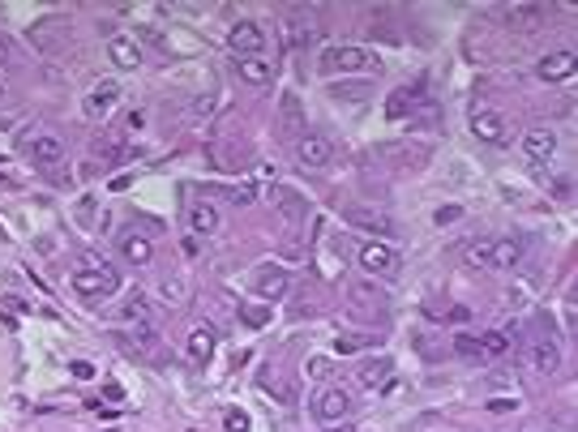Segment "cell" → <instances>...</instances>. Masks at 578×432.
Wrapping results in <instances>:
<instances>
[{
    "instance_id": "8fae6325",
    "label": "cell",
    "mask_w": 578,
    "mask_h": 432,
    "mask_svg": "<svg viewBox=\"0 0 578 432\" xmlns=\"http://www.w3.org/2000/svg\"><path fill=\"white\" fill-rule=\"evenodd\" d=\"M527 257V240L522 236H493L489 244V269H518Z\"/></svg>"
},
{
    "instance_id": "5bb4252c",
    "label": "cell",
    "mask_w": 578,
    "mask_h": 432,
    "mask_svg": "<svg viewBox=\"0 0 578 432\" xmlns=\"http://www.w3.org/2000/svg\"><path fill=\"white\" fill-rule=\"evenodd\" d=\"M429 146H415V141H386L377 146V158L382 163H394V167H420V163H429Z\"/></svg>"
},
{
    "instance_id": "8d00e7d4",
    "label": "cell",
    "mask_w": 578,
    "mask_h": 432,
    "mask_svg": "<svg viewBox=\"0 0 578 432\" xmlns=\"http://www.w3.org/2000/svg\"><path fill=\"white\" fill-rule=\"evenodd\" d=\"M253 197H257V184H244V189H236V205H253Z\"/></svg>"
},
{
    "instance_id": "3957f363",
    "label": "cell",
    "mask_w": 578,
    "mask_h": 432,
    "mask_svg": "<svg viewBox=\"0 0 578 432\" xmlns=\"http://www.w3.org/2000/svg\"><path fill=\"white\" fill-rule=\"evenodd\" d=\"M120 99H125V86L116 82V77H103V82H94L90 86V94H86V116L90 120H108L116 107H120Z\"/></svg>"
},
{
    "instance_id": "cb8c5ba5",
    "label": "cell",
    "mask_w": 578,
    "mask_h": 432,
    "mask_svg": "<svg viewBox=\"0 0 578 432\" xmlns=\"http://www.w3.org/2000/svg\"><path fill=\"white\" fill-rule=\"evenodd\" d=\"M215 330H206V326H197L193 334H189V343H184V351H189V364H210V355H215Z\"/></svg>"
},
{
    "instance_id": "4dcf8cb0",
    "label": "cell",
    "mask_w": 578,
    "mask_h": 432,
    "mask_svg": "<svg viewBox=\"0 0 578 432\" xmlns=\"http://www.w3.org/2000/svg\"><path fill=\"white\" fill-rule=\"evenodd\" d=\"M146 312H150L146 296H129V300H125V308H120V321H146Z\"/></svg>"
},
{
    "instance_id": "b9f144b4",
    "label": "cell",
    "mask_w": 578,
    "mask_h": 432,
    "mask_svg": "<svg viewBox=\"0 0 578 432\" xmlns=\"http://www.w3.org/2000/svg\"><path fill=\"white\" fill-rule=\"evenodd\" d=\"M536 432H544V428H536Z\"/></svg>"
},
{
    "instance_id": "5b68a950",
    "label": "cell",
    "mask_w": 578,
    "mask_h": 432,
    "mask_svg": "<svg viewBox=\"0 0 578 432\" xmlns=\"http://www.w3.org/2000/svg\"><path fill=\"white\" fill-rule=\"evenodd\" d=\"M557 146H561V137H557V129H548V125H536V129H527L522 133V158H527L532 167H540V163H548V158L557 154Z\"/></svg>"
},
{
    "instance_id": "ffe728a7",
    "label": "cell",
    "mask_w": 578,
    "mask_h": 432,
    "mask_svg": "<svg viewBox=\"0 0 578 432\" xmlns=\"http://www.w3.org/2000/svg\"><path fill=\"white\" fill-rule=\"evenodd\" d=\"M108 56H112V65H120L125 73L142 69V47H137L129 34H108Z\"/></svg>"
},
{
    "instance_id": "f546056e",
    "label": "cell",
    "mask_w": 578,
    "mask_h": 432,
    "mask_svg": "<svg viewBox=\"0 0 578 432\" xmlns=\"http://www.w3.org/2000/svg\"><path fill=\"white\" fill-rule=\"evenodd\" d=\"M270 304H244L240 308V321H244V326H253V330H261V326H270Z\"/></svg>"
},
{
    "instance_id": "7a4b0ae2",
    "label": "cell",
    "mask_w": 578,
    "mask_h": 432,
    "mask_svg": "<svg viewBox=\"0 0 578 432\" xmlns=\"http://www.w3.org/2000/svg\"><path fill=\"white\" fill-rule=\"evenodd\" d=\"M120 287L116 269L112 265H86V269H73V291L82 300H99V296H112Z\"/></svg>"
},
{
    "instance_id": "4fadbf2b",
    "label": "cell",
    "mask_w": 578,
    "mask_h": 432,
    "mask_svg": "<svg viewBox=\"0 0 578 432\" xmlns=\"http://www.w3.org/2000/svg\"><path fill=\"white\" fill-rule=\"evenodd\" d=\"M279 133L291 137V141H300L308 133V112H304L300 94H283L279 99Z\"/></svg>"
},
{
    "instance_id": "836d02e7",
    "label": "cell",
    "mask_w": 578,
    "mask_h": 432,
    "mask_svg": "<svg viewBox=\"0 0 578 432\" xmlns=\"http://www.w3.org/2000/svg\"><path fill=\"white\" fill-rule=\"evenodd\" d=\"M69 372L77 376V381H90V376H94V364H90V360H73V364H69Z\"/></svg>"
},
{
    "instance_id": "484cf974",
    "label": "cell",
    "mask_w": 578,
    "mask_h": 432,
    "mask_svg": "<svg viewBox=\"0 0 578 432\" xmlns=\"http://www.w3.org/2000/svg\"><path fill=\"white\" fill-rule=\"evenodd\" d=\"M450 351H454V360H463V364H489L476 334H454V338H450Z\"/></svg>"
},
{
    "instance_id": "d4e9b609",
    "label": "cell",
    "mask_w": 578,
    "mask_h": 432,
    "mask_svg": "<svg viewBox=\"0 0 578 432\" xmlns=\"http://www.w3.org/2000/svg\"><path fill=\"white\" fill-rule=\"evenodd\" d=\"M347 296H351L360 308H382V304H386L382 283H369V279H351V283H347Z\"/></svg>"
},
{
    "instance_id": "ba28073f",
    "label": "cell",
    "mask_w": 578,
    "mask_h": 432,
    "mask_svg": "<svg viewBox=\"0 0 578 432\" xmlns=\"http://www.w3.org/2000/svg\"><path fill=\"white\" fill-rule=\"evenodd\" d=\"M471 133H476L484 146H510V125L501 112H493V107H476L471 112Z\"/></svg>"
},
{
    "instance_id": "ac0fdd59",
    "label": "cell",
    "mask_w": 578,
    "mask_h": 432,
    "mask_svg": "<svg viewBox=\"0 0 578 432\" xmlns=\"http://www.w3.org/2000/svg\"><path fill=\"white\" fill-rule=\"evenodd\" d=\"M275 205H279V214H283V223H287V227H300V223H304V214H308L304 193L291 189V184H279V189H275Z\"/></svg>"
},
{
    "instance_id": "7c38bea8",
    "label": "cell",
    "mask_w": 578,
    "mask_h": 432,
    "mask_svg": "<svg viewBox=\"0 0 578 432\" xmlns=\"http://www.w3.org/2000/svg\"><path fill=\"white\" fill-rule=\"evenodd\" d=\"M343 223L360 227V231H373V236H394V219L382 210H369V205H343Z\"/></svg>"
},
{
    "instance_id": "f35d334b",
    "label": "cell",
    "mask_w": 578,
    "mask_h": 432,
    "mask_svg": "<svg viewBox=\"0 0 578 432\" xmlns=\"http://www.w3.org/2000/svg\"><path fill=\"white\" fill-rule=\"evenodd\" d=\"M458 214H463L458 205H446V210H437V223H454V219H458Z\"/></svg>"
},
{
    "instance_id": "74e56055",
    "label": "cell",
    "mask_w": 578,
    "mask_h": 432,
    "mask_svg": "<svg viewBox=\"0 0 578 432\" xmlns=\"http://www.w3.org/2000/svg\"><path fill=\"white\" fill-rule=\"evenodd\" d=\"M518 407V398H493L489 402V411H497V415H505V411H514Z\"/></svg>"
},
{
    "instance_id": "44dd1931",
    "label": "cell",
    "mask_w": 578,
    "mask_h": 432,
    "mask_svg": "<svg viewBox=\"0 0 578 432\" xmlns=\"http://www.w3.org/2000/svg\"><path fill=\"white\" fill-rule=\"evenodd\" d=\"M219 223H223V219H219V205H215V201H193V205H189V231H193V236H215Z\"/></svg>"
},
{
    "instance_id": "6da1fadb",
    "label": "cell",
    "mask_w": 578,
    "mask_h": 432,
    "mask_svg": "<svg viewBox=\"0 0 578 432\" xmlns=\"http://www.w3.org/2000/svg\"><path fill=\"white\" fill-rule=\"evenodd\" d=\"M318 69L326 77H339V73H373L377 69V56L373 51H364L356 43H330L322 56H318Z\"/></svg>"
},
{
    "instance_id": "30bf717a",
    "label": "cell",
    "mask_w": 578,
    "mask_h": 432,
    "mask_svg": "<svg viewBox=\"0 0 578 432\" xmlns=\"http://www.w3.org/2000/svg\"><path fill=\"white\" fill-rule=\"evenodd\" d=\"M296 158H300V167H304V172H322L330 158H334V146H330L322 133H313V129H308V133L296 141Z\"/></svg>"
},
{
    "instance_id": "60d3db41",
    "label": "cell",
    "mask_w": 578,
    "mask_h": 432,
    "mask_svg": "<svg viewBox=\"0 0 578 432\" xmlns=\"http://www.w3.org/2000/svg\"><path fill=\"white\" fill-rule=\"evenodd\" d=\"M0 99H5V86H0Z\"/></svg>"
},
{
    "instance_id": "e0dca14e",
    "label": "cell",
    "mask_w": 578,
    "mask_h": 432,
    "mask_svg": "<svg viewBox=\"0 0 578 432\" xmlns=\"http://www.w3.org/2000/svg\"><path fill=\"white\" fill-rule=\"evenodd\" d=\"M536 77L548 82V86H553V82H570V77H574V51L561 47V51H548V56H540Z\"/></svg>"
},
{
    "instance_id": "e575fe53",
    "label": "cell",
    "mask_w": 578,
    "mask_h": 432,
    "mask_svg": "<svg viewBox=\"0 0 578 432\" xmlns=\"http://www.w3.org/2000/svg\"><path fill=\"white\" fill-rule=\"evenodd\" d=\"M364 343H373V338H356V334H351V338H339V343H334V351H339V355H347V351H360Z\"/></svg>"
},
{
    "instance_id": "ab89813d",
    "label": "cell",
    "mask_w": 578,
    "mask_h": 432,
    "mask_svg": "<svg viewBox=\"0 0 578 432\" xmlns=\"http://www.w3.org/2000/svg\"><path fill=\"white\" fill-rule=\"evenodd\" d=\"M0 61H5V47H0Z\"/></svg>"
},
{
    "instance_id": "9a60e30c",
    "label": "cell",
    "mask_w": 578,
    "mask_h": 432,
    "mask_svg": "<svg viewBox=\"0 0 578 432\" xmlns=\"http://www.w3.org/2000/svg\"><path fill=\"white\" fill-rule=\"evenodd\" d=\"M26 154L34 167H56V163H65V141L56 133H39L26 141Z\"/></svg>"
},
{
    "instance_id": "4316f807",
    "label": "cell",
    "mask_w": 578,
    "mask_h": 432,
    "mask_svg": "<svg viewBox=\"0 0 578 432\" xmlns=\"http://www.w3.org/2000/svg\"><path fill=\"white\" fill-rule=\"evenodd\" d=\"M415 112V90L411 86H398L394 94H390V103H386V116L390 120H403V116H411Z\"/></svg>"
},
{
    "instance_id": "d6a6232c",
    "label": "cell",
    "mask_w": 578,
    "mask_h": 432,
    "mask_svg": "<svg viewBox=\"0 0 578 432\" xmlns=\"http://www.w3.org/2000/svg\"><path fill=\"white\" fill-rule=\"evenodd\" d=\"M304 372H308V376H313V381H322V376H330V364H326V360H322V355H313V360H308V364H304Z\"/></svg>"
},
{
    "instance_id": "d6986e66",
    "label": "cell",
    "mask_w": 578,
    "mask_h": 432,
    "mask_svg": "<svg viewBox=\"0 0 578 432\" xmlns=\"http://www.w3.org/2000/svg\"><path fill=\"white\" fill-rule=\"evenodd\" d=\"M390 372H394V360H390V355H369V360H360L356 381H360L364 390H382V386L390 381Z\"/></svg>"
},
{
    "instance_id": "2e32d148",
    "label": "cell",
    "mask_w": 578,
    "mask_h": 432,
    "mask_svg": "<svg viewBox=\"0 0 578 432\" xmlns=\"http://www.w3.org/2000/svg\"><path fill=\"white\" fill-rule=\"evenodd\" d=\"M347 411H351L347 390H322L318 402H313V419L318 424H339V419H347Z\"/></svg>"
},
{
    "instance_id": "f1b7e54d",
    "label": "cell",
    "mask_w": 578,
    "mask_h": 432,
    "mask_svg": "<svg viewBox=\"0 0 578 432\" xmlns=\"http://www.w3.org/2000/svg\"><path fill=\"white\" fill-rule=\"evenodd\" d=\"M480 347H484V360H497V355L510 351V334H505V330H489V334L480 338Z\"/></svg>"
},
{
    "instance_id": "83f0119b",
    "label": "cell",
    "mask_w": 578,
    "mask_h": 432,
    "mask_svg": "<svg viewBox=\"0 0 578 432\" xmlns=\"http://www.w3.org/2000/svg\"><path fill=\"white\" fill-rule=\"evenodd\" d=\"M505 18H510L514 26H522V30L532 34V30L544 22V9H540V5H510V9H505Z\"/></svg>"
},
{
    "instance_id": "8992f818",
    "label": "cell",
    "mask_w": 578,
    "mask_h": 432,
    "mask_svg": "<svg viewBox=\"0 0 578 432\" xmlns=\"http://www.w3.org/2000/svg\"><path fill=\"white\" fill-rule=\"evenodd\" d=\"M360 265L369 269L373 279H394L398 274V253L386 240H369V244H360Z\"/></svg>"
},
{
    "instance_id": "277c9868",
    "label": "cell",
    "mask_w": 578,
    "mask_h": 432,
    "mask_svg": "<svg viewBox=\"0 0 578 432\" xmlns=\"http://www.w3.org/2000/svg\"><path fill=\"white\" fill-rule=\"evenodd\" d=\"M522 364H527L532 372H540V376H553V372L561 368V343H557L553 334L532 338L527 347H522Z\"/></svg>"
},
{
    "instance_id": "1f68e13d",
    "label": "cell",
    "mask_w": 578,
    "mask_h": 432,
    "mask_svg": "<svg viewBox=\"0 0 578 432\" xmlns=\"http://www.w3.org/2000/svg\"><path fill=\"white\" fill-rule=\"evenodd\" d=\"M223 428H227V432H249V415H244V411H227V415H223Z\"/></svg>"
},
{
    "instance_id": "d590c367",
    "label": "cell",
    "mask_w": 578,
    "mask_h": 432,
    "mask_svg": "<svg viewBox=\"0 0 578 432\" xmlns=\"http://www.w3.org/2000/svg\"><path fill=\"white\" fill-rule=\"evenodd\" d=\"M77 219H82V223L94 219V197H82V201H77Z\"/></svg>"
},
{
    "instance_id": "603a6c76",
    "label": "cell",
    "mask_w": 578,
    "mask_h": 432,
    "mask_svg": "<svg viewBox=\"0 0 578 432\" xmlns=\"http://www.w3.org/2000/svg\"><path fill=\"white\" fill-rule=\"evenodd\" d=\"M236 77H240L244 86H270V82H275V65H270L266 56H253V61H240V65H236Z\"/></svg>"
},
{
    "instance_id": "9c48e42d",
    "label": "cell",
    "mask_w": 578,
    "mask_h": 432,
    "mask_svg": "<svg viewBox=\"0 0 578 432\" xmlns=\"http://www.w3.org/2000/svg\"><path fill=\"white\" fill-rule=\"evenodd\" d=\"M227 47L236 51L240 61H253V56L266 51V30H261L257 22H236V26L227 30Z\"/></svg>"
},
{
    "instance_id": "7402d4cb",
    "label": "cell",
    "mask_w": 578,
    "mask_h": 432,
    "mask_svg": "<svg viewBox=\"0 0 578 432\" xmlns=\"http://www.w3.org/2000/svg\"><path fill=\"white\" fill-rule=\"evenodd\" d=\"M120 253H125V261H129V265H137V269H142V265H150V261H154V240H150V236H142V231H125V236H120Z\"/></svg>"
},
{
    "instance_id": "52a82bcc",
    "label": "cell",
    "mask_w": 578,
    "mask_h": 432,
    "mask_svg": "<svg viewBox=\"0 0 578 432\" xmlns=\"http://www.w3.org/2000/svg\"><path fill=\"white\" fill-rule=\"evenodd\" d=\"M253 291L261 296V300H283L287 291H291V274L283 265H275V261H261L257 269H253Z\"/></svg>"
}]
</instances>
